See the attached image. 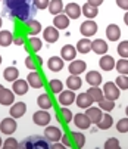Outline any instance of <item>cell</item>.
I'll use <instances>...</instances> for the list:
<instances>
[{"mask_svg":"<svg viewBox=\"0 0 128 149\" xmlns=\"http://www.w3.org/2000/svg\"><path fill=\"white\" fill-rule=\"evenodd\" d=\"M27 81L30 84V87L33 89H41L43 86H44V80H43V75L38 72V71H33L28 74L27 77Z\"/></svg>","mask_w":128,"mask_h":149,"instance_id":"obj_6","label":"cell"},{"mask_svg":"<svg viewBox=\"0 0 128 149\" xmlns=\"http://www.w3.org/2000/svg\"><path fill=\"white\" fill-rule=\"evenodd\" d=\"M113 125V118L106 112V114H103V117H102V120L97 123V127L100 130H108V129H111V127Z\"/></svg>","mask_w":128,"mask_h":149,"instance_id":"obj_33","label":"cell"},{"mask_svg":"<svg viewBox=\"0 0 128 149\" xmlns=\"http://www.w3.org/2000/svg\"><path fill=\"white\" fill-rule=\"evenodd\" d=\"M106 37L111 41H118L121 37V28L116 24H109L108 28H106Z\"/></svg>","mask_w":128,"mask_h":149,"instance_id":"obj_22","label":"cell"},{"mask_svg":"<svg viewBox=\"0 0 128 149\" xmlns=\"http://www.w3.org/2000/svg\"><path fill=\"white\" fill-rule=\"evenodd\" d=\"M43 63V61H41V58L40 56H27L25 58V67L28 68V70H31V71H35L37 70V67L38 65H41Z\"/></svg>","mask_w":128,"mask_h":149,"instance_id":"obj_34","label":"cell"},{"mask_svg":"<svg viewBox=\"0 0 128 149\" xmlns=\"http://www.w3.org/2000/svg\"><path fill=\"white\" fill-rule=\"evenodd\" d=\"M97 30H99V27H97V24L94 22L93 19H89V21H84V22L80 25V33L84 36V37H91V36H94L96 33H97Z\"/></svg>","mask_w":128,"mask_h":149,"instance_id":"obj_2","label":"cell"},{"mask_svg":"<svg viewBox=\"0 0 128 149\" xmlns=\"http://www.w3.org/2000/svg\"><path fill=\"white\" fill-rule=\"evenodd\" d=\"M72 140H74V145H75L77 149H81V148H84V145H85V137H84V134L80 133V132H74V133H72Z\"/></svg>","mask_w":128,"mask_h":149,"instance_id":"obj_37","label":"cell"},{"mask_svg":"<svg viewBox=\"0 0 128 149\" xmlns=\"http://www.w3.org/2000/svg\"><path fill=\"white\" fill-rule=\"evenodd\" d=\"M63 2L62 0H50V3H49V12L55 16V15H59L63 12Z\"/></svg>","mask_w":128,"mask_h":149,"instance_id":"obj_32","label":"cell"},{"mask_svg":"<svg viewBox=\"0 0 128 149\" xmlns=\"http://www.w3.org/2000/svg\"><path fill=\"white\" fill-rule=\"evenodd\" d=\"M2 61H3V59H2V56H0V63H2Z\"/></svg>","mask_w":128,"mask_h":149,"instance_id":"obj_57","label":"cell"},{"mask_svg":"<svg viewBox=\"0 0 128 149\" xmlns=\"http://www.w3.org/2000/svg\"><path fill=\"white\" fill-rule=\"evenodd\" d=\"M27 112V105L24 102H13V106H10V117L12 118H21Z\"/></svg>","mask_w":128,"mask_h":149,"instance_id":"obj_15","label":"cell"},{"mask_svg":"<svg viewBox=\"0 0 128 149\" xmlns=\"http://www.w3.org/2000/svg\"><path fill=\"white\" fill-rule=\"evenodd\" d=\"M0 2H2V0H0Z\"/></svg>","mask_w":128,"mask_h":149,"instance_id":"obj_59","label":"cell"},{"mask_svg":"<svg viewBox=\"0 0 128 149\" xmlns=\"http://www.w3.org/2000/svg\"><path fill=\"white\" fill-rule=\"evenodd\" d=\"M2 24H3V21H2V18H0V28H2Z\"/></svg>","mask_w":128,"mask_h":149,"instance_id":"obj_53","label":"cell"},{"mask_svg":"<svg viewBox=\"0 0 128 149\" xmlns=\"http://www.w3.org/2000/svg\"><path fill=\"white\" fill-rule=\"evenodd\" d=\"M68 70L72 75H81L85 70H87V63L81 59H75V61H71Z\"/></svg>","mask_w":128,"mask_h":149,"instance_id":"obj_9","label":"cell"},{"mask_svg":"<svg viewBox=\"0 0 128 149\" xmlns=\"http://www.w3.org/2000/svg\"><path fill=\"white\" fill-rule=\"evenodd\" d=\"M2 89H3V86H2V84H0V92H2Z\"/></svg>","mask_w":128,"mask_h":149,"instance_id":"obj_55","label":"cell"},{"mask_svg":"<svg viewBox=\"0 0 128 149\" xmlns=\"http://www.w3.org/2000/svg\"><path fill=\"white\" fill-rule=\"evenodd\" d=\"M87 3H90V5H93V6H100L102 3H103V0H87Z\"/></svg>","mask_w":128,"mask_h":149,"instance_id":"obj_50","label":"cell"},{"mask_svg":"<svg viewBox=\"0 0 128 149\" xmlns=\"http://www.w3.org/2000/svg\"><path fill=\"white\" fill-rule=\"evenodd\" d=\"M116 130L119 133H127L128 132V118H121L116 123Z\"/></svg>","mask_w":128,"mask_h":149,"instance_id":"obj_44","label":"cell"},{"mask_svg":"<svg viewBox=\"0 0 128 149\" xmlns=\"http://www.w3.org/2000/svg\"><path fill=\"white\" fill-rule=\"evenodd\" d=\"M85 115L90 118L91 124H97L103 117V111L99 108V106H90V108L85 109Z\"/></svg>","mask_w":128,"mask_h":149,"instance_id":"obj_12","label":"cell"},{"mask_svg":"<svg viewBox=\"0 0 128 149\" xmlns=\"http://www.w3.org/2000/svg\"><path fill=\"white\" fill-rule=\"evenodd\" d=\"M81 13H82L84 16H87L89 19H93V18L97 16L99 9H97V6H93V5H90V3H85L84 6H81Z\"/></svg>","mask_w":128,"mask_h":149,"instance_id":"obj_27","label":"cell"},{"mask_svg":"<svg viewBox=\"0 0 128 149\" xmlns=\"http://www.w3.org/2000/svg\"><path fill=\"white\" fill-rule=\"evenodd\" d=\"M125 112H127V117H128V106H127V109H125Z\"/></svg>","mask_w":128,"mask_h":149,"instance_id":"obj_54","label":"cell"},{"mask_svg":"<svg viewBox=\"0 0 128 149\" xmlns=\"http://www.w3.org/2000/svg\"><path fill=\"white\" fill-rule=\"evenodd\" d=\"M13 43V34L8 30H2L0 31V46L2 47H8Z\"/></svg>","mask_w":128,"mask_h":149,"instance_id":"obj_28","label":"cell"},{"mask_svg":"<svg viewBox=\"0 0 128 149\" xmlns=\"http://www.w3.org/2000/svg\"><path fill=\"white\" fill-rule=\"evenodd\" d=\"M15 96H16V95L13 93V90L3 87L2 92H0V105H5V106L13 105V102H15Z\"/></svg>","mask_w":128,"mask_h":149,"instance_id":"obj_11","label":"cell"},{"mask_svg":"<svg viewBox=\"0 0 128 149\" xmlns=\"http://www.w3.org/2000/svg\"><path fill=\"white\" fill-rule=\"evenodd\" d=\"M63 12L69 19H78L82 13H81V6L78 3H68L63 8Z\"/></svg>","mask_w":128,"mask_h":149,"instance_id":"obj_8","label":"cell"},{"mask_svg":"<svg viewBox=\"0 0 128 149\" xmlns=\"http://www.w3.org/2000/svg\"><path fill=\"white\" fill-rule=\"evenodd\" d=\"M49 86H50V92L55 93V95H59L63 90V83L60 80H56V78L49 81Z\"/></svg>","mask_w":128,"mask_h":149,"instance_id":"obj_39","label":"cell"},{"mask_svg":"<svg viewBox=\"0 0 128 149\" xmlns=\"http://www.w3.org/2000/svg\"><path fill=\"white\" fill-rule=\"evenodd\" d=\"M115 84L118 86L119 90H127V89H128V75H122V74H119L118 78L115 80Z\"/></svg>","mask_w":128,"mask_h":149,"instance_id":"obj_41","label":"cell"},{"mask_svg":"<svg viewBox=\"0 0 128 149\" xmlns=\"http://www.w3.org/2000/svg\"><path fill=\"white\" fill-rule=\"evenodd\" d=\"M74 124L78 127V129L80 130H87L89 129V127L91 125V121H90V118L87 117V115H85V114H75L74 115Z\"/></svg>","mask_w":128,"mask_h":149,"instance_id":"obj_10","label":"cell"},{"mask_svg":"<svg viewBox=\"0 0 128 149\" xmlns=\"http://www.w3.org/2000/svg\"><path fill=\"white\" fill-rule=\"evenodd\" d=\"M16 129H18V124H16L15 118H12V117L10 118H5V120L0 121V130H2L3 134L10 136V134H13L16 132Z\"/></svg>","mask_w":128,"mask_h":149,"instance_id":"obj_3","label":"cell"},{"mask_svg":"<svg viewBox=\"0 0 128 149\" xmlns=\"http://www.w3.org/2000/svg\"><path fill=\"white\" fill-rule=\"evenodd\" d=\"M0 146H2V137H0Z\"/></svg>","mask_w":128,"mask_h":149,"instance_id":"obj_56","label":"cell"},{"mask_svg":"<svg viewBox=\"0 0 128 149\" xmlns=\"http://www.w3.org/2000/svg\"><path fill=\"white\" fill-rule=\"evenodd\" d=\"M50 120H52L50 114H49L47 111H44V109H40V111L34 112V115H33V121H34L37 125H41V127L49 125Z\"/></svg>","mask_w":128,"mask_h":149,"instance_id":"obj_4","label":"cell"},{"mask_svg":"<svg viewBox=\"0 0 128 149\" xmlns=\"http://www.w3.org/2000/svg\"><path fill=\"white\" fill-rule=\"evenodd\" d=\"M53 27H56L57 30H66L69 27V18L65 15V13H59V15H55L53 18Z\"/></svg>","mask_w":128,"mask_h":149,"instance_id":"obj_20","label":"cell"},{"mask_svg":"<svg viewBox=\"0 0 128 149\" xmlns=\"http://www.w3.org/2000/svg\"><path fill=\"white\" fill-rule=\"evenodd\" d=\"M37 103H38L40 108H41V109H44V111L50 109L52 106H53V100H52L50 95H47V93L40 95V96H38V99H37Z\"/></svg>","mask_w":128,"mask_h":149,"instance_id":"obj_25","label":"cell"},{"mask_svg":"<svg viewBox=\"0 0 128 149\" xmlns=\"http://www.w3.org/2000/svg\"><path fill=\"white\" fill-rule=\"evenodd\" d=\"M28 87H30V84H28V81L27 80H15L13 83H12V90H13V93L15 95H18V96H24L27 92H28Z\"/></svg>","mask_w":128,"mask_h":149,"instance_id":"obj_7","label":"cell"},{"mask_svg":"<svg viewBox=\"0 0 128 149\" xmlns=\"http://www.w3.org/2000/svg\"><path fill=\"white\" fill-rule=\"evenodd\" d=\"M77 47L72 46V45H65L60 50V58L63 61H74L75 56H77Z\"/></svg>","mask_w":128,"mask_h":149,"instance_id":"obj_17","label":"cell"},{"mask_svg":"<svg viewBox=\"0 0 128 149\" xmlns=\"http://www.w3.org/2000/svg\"><path fill=\"white\" fill-rule=\"evenodd\" d=\"M50 149H66V146L62 145V143H53Z\"/></svg>","mask_w":128,"mask_h":149,"instance_id":"obj_51","label":"cell"},{"mask_svg":"<svg viewBox=\"0 0 128 149\" xmlns=\"http://www.w3.org/2000/svg\"><path fill=\"white\" fill-rule=\"evenodd\" d=\"M115 59L111 55H102V58L99 59V65L103 71H112L115 68Z\"/></svg>","mask_w":128,"mask_h":149,"instance_id":"obj_19","label":"cell"},{"mask_svg":"<svg viewBox=\"0 0 128 149\" xmlns=\"http://www.w3.org/2000/svg\"><path fill=\"white\" fill-rule=\"evenodd\" d=\"M44 136L46 139H49L50 142H59L62 137V132L55 125H47L44 130Z\"/></svg>","mask_w":128,"mask_h":149,"instance_id":"obj_18","label":"cell"},{"mask_svg":"<svg viewBox=\"0 0 128 149\" xmlns=\"http://www.w3.org/2000/svg\"><path fill=\"white\" fill-rule=\"evenodd\" d=\"M116 5L124 9V10H128V0H116Z\"/></svg>","mask_w":128,"mask_h":149,"instance_id":"obj_49","label":"cell"},{"mask_svg":"<svg viewBox=\"0 0 128 149\" xmlns=\"http://www.w3.org/2000/svg\"><path fill=\"white\" fill-rule=\"evenodd\" d=\"M27 31H28L30 36L34 37V36H38L40 31H43V27H41V24L38 22V21L31 19V21H28V22H27Z\"/></svg>","mask_w":128,"mask_h":149,"instance_id":"obj_29","label":"cell"},{"mask_svg":"<svg viewBox=\"0 0 128 149\" xmlns=\"http://www.w3.org/2000/svg\"><path fill=\"white\" fill-rule=\"evenodd\" d=\"M63 62H65V61H63L60 56H52L49 59V62H47V67L53 72H60L63 70Z\"/></svg>","mask_w":128,"mask_h":149,"instance_id":"obj_21","label":"cell"},{"mask_svg":"<svg viewBox=\"0 0 128 149\" xmlns=\"http://www.w3.org/2000/svg\"><path fill=\"white\" fill-rule=\"evenodd\" d=\"M116 50H118V55H119L121 58H125V59H128V40H124V41H121Z\"/></svg>","mask_w":128,"mask_h":149,"instance_id":"obj_43","label":"cell"},{"mask_svg":"<svg viewBox=\"0 0 128 149\" xmlns=\"http://www.w3.org/2000/svg\"><path fill=\"white\" fill-rule=\"evenodd\" d=\"M59 120H62L65 124H68V123H71L72 121V112H71V109L69 108H66V106H63V108H60V111H59Z\"/></svg>","mask_w":128,"mask_h":149,"instance_id":"obj_38","label":"cell"},{"mask_svg":"<svg viewBox=\"0 0 128 149\" xmlns=\"http://www.w3.org/2000/svg\"><path fill=\"white\" fill-rule=\"evenodd\" d=\"M75 102H77V105H78V108H82V109H87V108H90V106L93 105V99L90 97V95H89L87 92L77 95Z\"/></svg>","mask_w":128,"mask_h":149,"instance_id":"obj_16","label":"cell"},{"mask_svg":"<svg viewBox=\"0 0 128 149\" xmlns=\"http://www.w3.org/2000/svg\"><path fill=\"white\" fill-rule=\"evenodd\" d=\"M99 108L102 111H106V112H111L113 108H115V100H109V99H103L99 102Z\"/></svg>","mask_w":128,"mask_h":149,"instance_id":"obj_40","label":"cell"},{"mask_svg":"<svg viewBox=\"0 0 128 149\" xmlns=\"http://www.w3.org/2000/svg\"><path fill=\"white\" fill-rule=\"evenodd\" d=\"M87 93L90 95V97L93 99V102H100L104 99V95H103V90L100 87H96V86H90V89L87 90Z\"/></svg>","mask_w":128,"mask_h":149,"instance_id":"obj_31","label":"cell"},{"mask_svg":"<svg viewBox=\"0 0 128 149\" xmlns=\"http://www.w3.org/2000/svg\"><path fill=\"white\" fill-rule=\"evenodd\" d=\"M66 86H68V89L69 90H78V89H81V86H82V80L80 78V75H69L68 78H66Z\"/></svg>","mask_w":128,"mask_h":149,"instance_id":"obj_26","label":"cell"},{"mask_svg":"<svg viewBox=\"0 0 128 149\" xmlns=\"http://www.w3.org/2000/svg\"><path fill=\"white\" fill-rule=\"evenodd\" d=\"M24 43H25V37L24 36H13V45L22 46Z\"/></svg>","mask_w":128,"mask_h":149,"instance_id":"obj_47","label":"cell"},{"mask_svg":"<svg viewBox=\"0 0 128 149\" xmlns=\"http://www.w3.org/2000/svg\"><path fill=\"white\" fill-rule=\"evenodd\" d=\"M33 2H34L37 9H46L49 6V3H50L49 0H33Z\"/></svg>","mask_w":128,"mask_h":149,"instance_id":"obj_46","label":"cell"},{"mask_svg":"<svg viewBox=\"0 0 128 149\" xmlns=\"http://www.w3.org/2000/svg\"><path fill=\"white\" fill-rule=\"evenodd\" d=\"M108 49H109V46L103 38H96L94 41H91V50L96 52L97 55H106Z\"/></svg>","mask_w":128,"mask_h":149,"instance_id":"obj_14","label":"cell"},{"mask_svg":"<svg viewBox=\"0 0 128 149\" xmlns=\"http://www.w3.org/2000/svg\"><path fill=\"white\" fill-rule=\"evenodd\" d=\"M75 97H77V95L74 93V90H62L57 96V102L62 106H69L75 102Z\"/></svg>","mask_w":128,"mask_h":149,"instance_id":"obj_5","label":"cell"},{"mask_svg":"<svg viewBox=\"0 0 128 149\" xmlns=\"http://www.w3.org/2000/svg\"><path fill=\"white\" fill-rule=\"evenodd\" d=\"M28 47H30V50L31 52H34V53H37L38 50H41V47H43V41L38 38V37H30L28 38Z\"/></svg>","mask_w":128,"mask_h":149,"instance_id":"obj_35","label":"cell"},{"mask_svg":"<svg viewBox=\"0 0 128 149\" xmlns=\"http://www.w3.org/2000/svg\"><path fill=\"white\" fill-rule=\"evenodd\" d=\"M3 77H5L6 81L13 83L15 80L19 78V71H18V68H15V67H8V68L3 71Z\"/></svg>","mask_w":128,"mask_h":149,"instance_id":"obj_30","label":"cell"},{"mask_svg":"<svg viewBox=\"0 0 128 149\" xmlns=\"http://www.w3.org/2000/svg\"><path fill=\"white\" fill-rule=\"evenodd\" d=\"M118 148H119V140L116 137H111L104 143V149H118Z\"/></svg>","mask_w":128,"mask_h":149,"instance_id":"obj_45","label":"cell"},{"mask_svg":"<svg viewBox=\"0 0 128 149\" xmlns=\"http://www.w3.org/2000/svg\"><path fill=\"white\" fill-rule=\"evenodd\" d=\"M75 47H77V52H80L82 55L89 53V52H91V40L89 37H84V38L78 40V43H77Z\"/></svg>","mask_w":128,"mask_h":149,"instance_id":"obj_24","label":"cell"},{"mask_svg":"<svg viewBox=\"0 0 128 149\" xmlns=\"http://www.w3.org/2000/svg\"><path fill=\"white\" fill-rule=\"evenodd\" d=\"M124 22L128 25V12H125V15H124Z\"/></svg>","mask_w":128,"mask_h":149,"instance_id":"obj_52","label":"cell"},{"mask_svg":"<svg viewBox=\"0 0 128 149\" xmlns=\"http://www.w3.org/2000/svg\"><path fill=\"white\" fill-rule=\"evenodd\" d=\"M115 68H116V71H118L119 74L128 75V59H125V58L119 59V61L115 63Z\"/></svg>","mask_w":128,"mask_h":149,"instance_id":"obj_36","label":"cell"},{"mask_svg":"<svg viewBox=\"0 0 128 149\" xmlns=\"http://www.w3.org/2000/svg\"><path fill=\"white\" fill-rule=\"evenodd\" d=\"M103 95H104V99H109V100H116L121 95V90L118 89V86L115 83H104V86H103Z\"/></svg>","mask_w":128,"mask_h":149,"instance_id":"obj_1","label":"cell"},{"mask_svg":"<svg viewBox=\"0 0 128 149\" xmlns=\"http://www.w3.org/2000/svg\"><path fill=\"white\" fill-rule=\"evenodd\" d=\"M0 148H2V146H0Z\"/></svg>","mask_w":128,"mask_h":149,"instance_id":"obj_60","label":"cell"},{"mask_svg":"<svg viewBox=\"0 0 128 149\" xmlns=\"http://www.w3.org/2000/svg\"><path fill=\"white\" fill-rule=\"evenodd\" d=\"M60 140H62V145H65V146H71V145H72L71 136H69V134H62Z\"/></svg>","mask_w":128,"mask_h":149,"instance_id":"obj_48","label":"cell"},{"mask_svg":"<svg viewBox=\"0 0 128 149\" xmlns=\"http://www.w3.org/2000/svg\"><path fill=\"white\" fill-rule=\"evenodd\" d=\"M85 81H87L90 86L99 87L102 84V74L99 71H89L87 74H85Z\"/></svg>","mask_w":128,"mask_h":149,"instance_id":"obj_23","label":"cell"},{"mask_svg":"<svg viewBox=\"0 0 128 149\" xmlns=\"http://www.w3.org/2000/svg\"><path fill=\"white\" fill-rule=\"evenodd\" d=\"M0 149H19V143L16 139L13 137H8L5 142H3V146Z\"/></svg>","mask_w":128,"mask_h":149,"instance_id":"obj_42","label":"cell"},{"mask_svg":"<svg viewBox=\"0 0 128 149\" xmlns=\"http://www.w3.org/2000/svg\"><path fill=\"white\" fill-rule=\"evenodd\" d=\"M118 149H121V146H119V148H118Z\"/></svg>","mask_w":128,"mask_h":149,"instance_id":"obj_58","label":"cell"},{"mask_svg":"<svg viewBox=\"0 0 128 149\" xmlns=\"http://www.w3.org/2000/svg\"><path fill=\"white\" fill-rule=\"evenodd\" d=\"M43 38H44L47 43H56L59 40V30L56 27H47L43 30Z\"/></svg>","mask_w":128,"mask_h":149,"instance_id":"obj_13","label":"cell"}]
</instances>
